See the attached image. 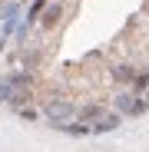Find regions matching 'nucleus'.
Segmentation results:
<instances>
[{
	"instance_id": "obj_1",
	"label": "nucleus",
	"mask_w": 149,
	"mask_h": 152,
	"mask_svg": "<svg viewBox=\"0 0 149 152\" xmlns=\"http://www.w3.org/2000/svg\"><path fill=\"white\" fill-rule=\"evenodd\" d=\"M30 86H33V76L23 69V73H7L0 76V103H10V106H27L30 103Z\"/></svg>"
},
{
	"instance_id": "obj_2",
	"label": "nucleus",
	"mask_w": 149,
	"mask_h": 152,
	"mask_svg": "<svg viewBox=\"0 0 149 152\" xmlns=\"http://www.w3.org/2000/svg\"><path fill=\"white\" fill-rule=\"evenodd\" d=\"M113 106H116L119 116H129V119H136V116H142V113L149 109V103H146L136 89H129V93H116V96H113Z\"/></svg>"
},
{
	"instance_id": "obj_3",
	"label": "nucleus",
	"mask_w": 149,
	"mask_h": 152,
	"mask_svg": "<svg viewBox=\"0 0 149 152\" xmlns=\"http://www.w3.org/2000/svg\"><path fill=\"white\" fill-rule=\"evenodd\" d=\"M43 116L53 126H60V122H66V119L76 116V103H73V99H63V96H53V99L43 103Z\"/></svg>"
},
{
	"instance_id": "obj_4",
	"label": "nucleus",
	"mask_w": 149,
	"mask_h": 152,
	"mask_svg": "<svg viewBox=\"0 0 149 152\" xmlns=\"http://www.w3.org/2000/svg\"><path fill=\"white\" fill-rule=\"evenodd\" d=\"M119 126H123V116H119V113H103V116H99V119L90 126V132H96V136H106V132H116Z\"/></svg>"
},
{
	"instance_id": "obj_5",
	"label": "nucleus",
	"mask_w": 149,
	"mask_h": 152,
	"mask_svg": "<svg viewBox=\"0 0 149 152\" xmlns=\"http://www.w3.org/2000/svg\"><path fill=\"white\" fill-rule=\"evenodd\" d=\"M60 17H63V4H60V0H57V4H46L43 10H40V27L43 30H50V27H57V23H60Z\"/></svg>"
},
{
	"instance_id": "obj_6",
	"label": "nucleus",
	"mask_w": 149,
	"mask_h": 152,
	"mask_svg": "<svg viewBox=\"0 0 149 152\" xmlns=\"http://www.w3.org/2000/svg\"><path fill=\"white\" fill-rule=\"evenodd\" d=\"M99 116H103V103H90V106H83V109H76V122H83V126H93Z\"/></svg>"
},
{
	"instance_id": "obj_7",
	"label": "nucleus",
	"mask_w": 149,
	"mask_h": 152,
	"mask_svg": "<svg viewBox=\"0 0 149 152\" xmlns=\"http://www.w3.org/2000/svg\"><path fill=\"white\" fill-rule=\"evenodd\" d=\"M17 23H20V4H10L4 10V30H0V37H10L17 30Z\"/></svg>"
},
{
	"instance_id": "obj_8",
	"label": "nucleus",
	"mask_w": 149,
	"mask_h": 152,
	"mask_svg": "<svg viewBox=\"0 0 149 152\" xmlns=\"http://www.w3.org/2000/svg\"><path fill=\"white\" fill-rule=\"evenodd\" d=\"M113 80H116L119 86H133L136 69H133V66H126V63H119V66H113Z\"/></svg>"
},
{
	"instance_id": "obj_9",
	"label": "nucleus",
	"mask_w": 149,
	"mask_h": 152,
	"mask_svg": "<svg viewBox=\"0 0 149 152\" xmlns=\"http://www.w3.org/2000/svg\"><path fill=\"white\" fill-rule=\"evenodd\" d=\"M20 60H23V66H27V69H30V66H33V63H37L40 56H37V53H20Z\"/></svg>"
},
{
	"instance_id": "obj_10",
	"label": "nucleus",
	"mask_w": 149,
	"mask_h": 152,
	"mask_svg": "<svg viewBox=\"0 0 149 152\" xmlns=\"http://www.w3.org/2000/svg\"><path fill=\"white\" fill-rule=\"evenodd\" d=\"M139 96H142V99H146V103H149V86H146V89H142V93H139Z\"/></svg>"
},
{
	"instance_id": "obj_11",
	"label": "nucleus",
	"mask_w": 149,
	"mask_h": 152,
	"mask_svg": "<svg viewBox=\"0 0 149 152\" xmlns=\"http://www.w3.org/2000/svg\"><path fill=\"white\" fill-rule=\"evenodd\" d=\"M4 43H7V37H0V53H4Z\"/></svg>"
},
{
	"instance_id": "obj_12",
	"label": "nucleus",
	"mask_w": 149,
	"mask_h": 152,
	"mask_svg": "<svg viewBox=\"0 0 149 152\" xmlns=\"http://www.w3.org/2000/svg\"><path fill=\"white\" fill-rule=\"evenodd\" d=\"M60 4H63V0H60Z\"/></svg>"
}]
</instances>
